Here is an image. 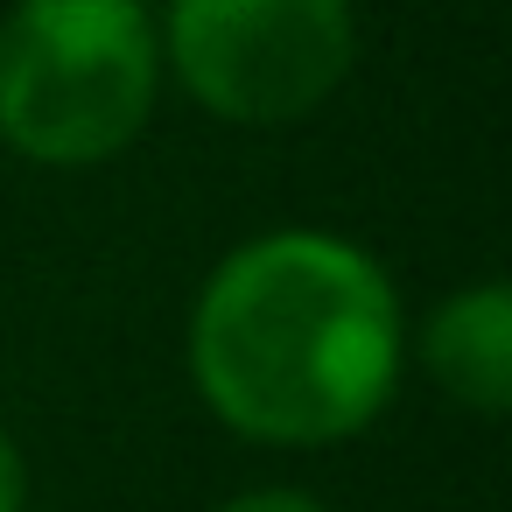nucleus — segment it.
<instances>
[{"mask_svg": "<svg viewBox=\"0 0 512 512\" xmlns=\"http://www.w3.org/2000/svg\"><path fill=\"white\" fill-rule=\"evenodd\" d=\"M407 365L400 288L379 253L323 225L232 246L190 302V379L211 421L267 449L365 435Z\"/></svg>", "mask_w": 512, "mask_h": 512, "instance_id": "obj_1", "label": "nucleus"}, {"mask_svg": "<svg viewBox=\"0 0 512 512\" xmlns=\"http://www.w3.org/2000/svg\"><path fill=\"white\" fill-rule=\"evenodd\" d=\"M162 99L148 0H15L0 22V141L43 169L127 155Z\"/></svg>", "mask_w": 512, "mask_h": 512, "instance_id": "obj_2", "label": "nucleus"}, {"mask_svg": "<svg viewBox=\"0 0 512 512\" xmlns=\"http://www.w3.org/2000/svg\"><path fill=\"white\" fill-rule=\"evenodd\" d=\"M162 78L225 127H295L323 113L358 64L351 0H169Z\"/></svg>", "mask_w": 512, "mask_h": 512, "instance_id": "obj_3", "label": "nucleus"}, {"mask_svg": "<svg viewBox=\"0 0 512 512\" xmlns=\"http://www.w3.org/2000/svg\"><path fill=\"white\" fill-rule=\"evenodd\" d=\"M421 372L477 421H498L512 407V288L470 281L442 295L414 337Z\"/></svg>", "mask_w": 512, "mask_h": 512, "instance_id": "obj_4", "label": "nucleus"}, {"mask_svg": "<svg viewBox=\"0 0 512 512\" xmlns=\"http://www.w3.org/2000/svg\"><path fill=\"white\" fill-rule=\"evenodd\" d=\"M211 512H330L316 491H302V484H253V491H232V498H218Z\"/></svg>", "mask_w": 512, "mask_h": 512, "instance_id": "obj_5", "label": "nucleus"}, {"mask_svg": "<svg viewBox=\"0 0 512 512\" xmlns=\"http://www.w3.org/2000/svg\"><path fill=\"white\" fill-rule=\"evenodd\" d=\"M0 512H29V463L8 428H0Z\"/></svg>", "mask_w": 512, "mask_h": 512, "instance_id": "obj_6", "label": "nucleus"}]
</instances>
